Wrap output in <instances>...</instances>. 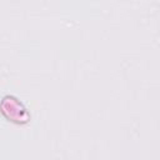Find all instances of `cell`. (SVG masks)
I'll use <instances>...</instances> for the list:
<instances>
[{
	"instance_id": "obj_1",
	"label": "cell",
	"mask_w": 160,
	"mask_h": 160,
	"mask_svg": "<svg viewBox=\"0 0 160 160\" xmlns=\"http://www.w3.org/2000/svg\"><path fill=\"white\" fill-rule=\"evenodd\" d=\"M2 104L8 105L9 109H11V114L9 116V119H12L11 121H19L18 119H22V114L25 112L24 108L21 106V104L12 96H6L2 99Z\"/></svg>"
}]
</instances>
